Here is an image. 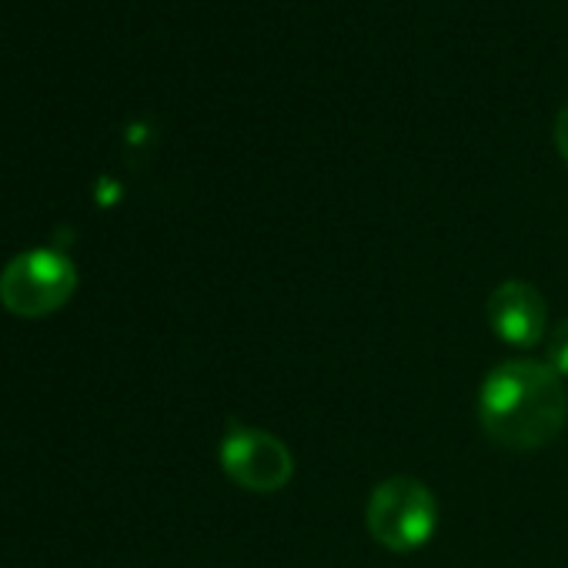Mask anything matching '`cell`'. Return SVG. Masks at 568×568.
Instances as JSON below:
<instances>
[{
	"mask_svg": "<svg viewBox=\"0 0 568 568\" xmlns=\"http://www.w3.org/2000/svg\"><path fill=\"white\" fill-rule=\"evenodd\" d=\"M478 422L498 448H545L568 422V388L548 362H505L478 388Z\"/></svg>",
	"mask_w": 568,
	"mask_h": 568,
	"instance_id": "obj_1",
	"label": "cell"
},
{
	"mask_svg": "<svg viewBox=\"0 0 568 568\" xmlns=\"http://www.w3.org/2000/svg\"><path fill=\"white\" fill-rule=\"evenodd\" d=\"M368 535L388 551H415L438 528V498L412 475L385 478L365 505Z\"/></svg>",
	"mask_w": 568,
	"mask_h": 568,
	"instance_id": "obj_2",
	"label": "cell"
},
{
	"mask_svg": "<svg viewBox=\"0 0 568 568\" xmlns=\"http://www.w3.org/2000/svg\"><path fill=\"white\" fill-rule=\"evenodd\" d=\"M78 292V267L58 251L18 254L0 274V302L18 318H44L64 308Z\"/></svg>",
	"mask_w": 568,
	"mask_h": 568,
	"instance_id": "obj_3",
	"label": "cell"
},
{
	"mask_svg": "<svg viewBox=\"0 0 568 568\" xmlns=\"http://www.w3.org/2000/svg\"><path fill=\"white\" fill-rule=\"evenodd\" d=\"M221 468L237 488L257 495L281 491L295 478L292 448L277 435L251 425H231V432L221 438Z\"/></svg>",
	"mask_w": 568,
	"mask_h": 568,
	"instance_id": "obj_4",
	"label": "cell"
},
{
	"mask_svg": "<svg viewBox=\"0 0 568 568\" xmlns=\"http://www.w3.org/2000/svg\"><path fill=\"white\" fill-rule=\"evenodd\" d=\"M485 318L505 345L535 348L545 338L548 308H545V298L538 295V288H531L528 281H501L488 295Z\"/></svg>",
	"mask_w": 568,
	"mask_h": 568,
	"instance_id": "obj_5",
	"label": "cell"
},
{
	"mask_svg": "<svg viewBox=\"0 0 568 568\" xmlns=\"http://www.w3.org/2000/svg\"><path fill=\"white\" fill-rule=\"evenodd\" d=\"M545 358H548V368H555L561 378H568V318L561 325H555L551 335L545 338Z\"/></svg>",
	"mask_w": 568,
	"mask_h": 568,
	"instance_id": "obj_6",
	"label": "cell"
},
{
	"mask_svg": "<svg viewBox=\"0 0 568 568\" xmlns=\"http://www.w3.org/2000/svg\"><path fill=\"white\" fill-rule=\"evenodd\" d=\"M555 148H558V154L565 158V164H568V104L558 111V118H555Z\"/></svg>",
	"mask_w": 568,
	"mask_h": 568,
	"instance_id": "obj_7",
	"label": "cell"
}]
</instances>
